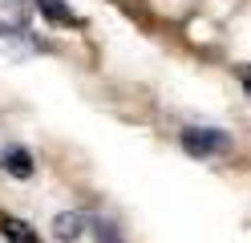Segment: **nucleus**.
Returning a JSON list of instances; mask_svg holds the SVG:
<instances>
[{"mask_svg": "<svg viewBox=\"0 0 251 243\" xmlns=\"http://www.w3.org/2000/svg\"><path fill=\"white\" fill-rule=\"evenodd\" d=\"M227 146H231V138L223 134V130H211V126L182 130V150H191L195 158H215V154H223Z\"/></svg>", "mask_w": 251, "mask_h": 243, "instance_id": "f257e3e1", "label": "nucleus"}, {"mask_svg": "<svg viewBox=\"0 0 251 243\" xmlns=\"http://www.w3.org/2000/svg\"><path fill=\"white\" fill-rule=\"evenodd\" d=\"M37 12L45 16V21H53V25H65V28H77V25H81V16H77L65 0H37Z\"/></svg>", "mask_w": 251, "mask_h": 243, "instance_id": "f03ea898", "label": "nucleus"}, {"mask_svg": "<svg viewBox=\"0 0 251 243\" xmlns=\"http://www.w3.org/2000/svg\"><path fill=\"white\" fill-rule=\"evenodd\" d=\"M0 235H4L8 243H41L33 231H28V223H21V219L4 215V211H0Z\"/></svg>", "mask_w": 251, "mask_h": 243, "instance_id": "7ed1b4c3", "label": "nucleus"}, {"mask_svg": "<svg viewBox=\"0 0 251 243\" xmlns=\"http://www.w3.org/2000/svg\"><path fill=\"white\" fill-rule=\"evenodd\" d=\"M4 170L12 174V178H28L33 174V158H28V150H17V146H12V150H4Z\"/></svg>", "mask_w": 251, "mask_h": 243, "instance_id": "20e7f679", "label": "nucleus"}, {"mask_svg": "<svg viewBox=\"0 0 251 243\" xmlns=\"http://www.w3.org/2000/svg\"><path fill=\"white\" fill-rule=\"evenodd\" d=\"M57 239H77V235H81V227H85V215H73V211H69V215H57Z\"/></svg>", "mask_w": 251, "mask_h": 243, "instance_id": "39448f33", "label": "nucleus"}, {"mask_svg": "<svg viewBox=\"0 0 251 243\" xmlns=\"http://www.w3.org/2000/svg\"><path fill=\"white\" fill-rule=\"evenodd\" d=\"M25 0H0V25H21Z\"/></svg>", "mask_w": 251, "mask_h": 243, "instance_id": "423d86ee", "label": "nucleus"}, {"mask_svg": "<svg viewBox=\"0 0 251 243\" xmlns=\"http://www.w3.org/2000/svg\"><path fill=\"white\" fill-rule=\"evenodd\" d=\"M93 231H98V243H122V239L114 235V227H109V223H98Z\"/></svg>", "mask_w": 251, "mask_h": 243, "instance_id": "0eeeda50", "label": "nucleus"}, {"mask_svg": "<svg viewBox=\"0 0 251 243\" xmlns=\"http://www.w3.org/2000/svg\"><path fill=\"white\" fill-rule=\"evenodd\" d=\"M239 77H243V89L251 93V65H243V73H239Z\"/></svg>", "mask_w": 251, "mask_h": 243, "instance_id": "6e6552de", "label": "nucleus"}]
</instances>
